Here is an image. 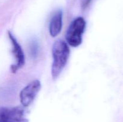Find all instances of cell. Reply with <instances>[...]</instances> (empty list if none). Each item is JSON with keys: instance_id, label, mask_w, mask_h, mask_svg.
I'll return each instance as SVG.
<instances>
[{"instance_id": "1", "label": "cell", "mask_w": 123, "mask_h": 122, "mask_svg": "<svg viewBox=\"0 0 123 122\" xmlns=\"http://www.w3.org/2000/svg\"><path fill=\"white\" fill-rule=\"evenodd\" d=\"M70 51L67 43L63 40L58 39L52 46L53 63L51 74L54 80L57 78L66 67L69 58Z\"/></svg>"}, {"instance_id": "2", "label": "cell", "mask_w": 123, "mask_h": 122, "mask_svg": "<svg viewBox=\"0 0 123 122\" xmlns=\"http://www.w3.org/2000/svg\"><path fill=\"white\" fill-rule=\"evenodd\" d=\"M85 26V20L81 17L76 18L71 23L66 35V41L70 45L76 47L81 44Z\"/></svg>"}, {"instance_id": "3", "label": "cell", "mask_w": 123, "mask_h": 122, "mask_svg": "<svg viewBox=\"0 0 123 122\" xmlns=\"http://www.w3.org/2000/svg\"><path fill=\"white\" fill-rule=\"evenodd\" d=\"M25 107L0 106V122H29Z\"/></svg>"}, {"instance_id": "4", "label": "cell", "mask_w": 123, "mask_h": 122, "mask_svg": "<svg viewBox=\"0 0 123 122\" xmlns=\"http://www.w3.org/2000/svg\"><path fill=\"white\" fill-rule=\"evenodd\" d=\"M40 89L41 83L38 80L32 81L25 86L20 93V100L22 106L27 107L31 105Z\"/></svg>"}, {"instance_id": "5", "label": "cell", "mask_w": 123, "mask_h": 122, "mask_svg": "<svg viewBox=\"0 0 123 122\" xmlns=\"http://www.w3.org/2000/svg\"><path fill=\"white\" fill-rule=\"evenodd\" d=\"M8 35L12 44V51L16 61V63L11 66L10 69L12 72L15 73L17 71L22 68L25 65V55L19 43L10 31L8 32Z\"/></svg>"}, {"instance_id": "6", "label": "cell", "mask_w": 123, "mask_h": 122, "mask_svg": "<svg viewBox=\"0 0 123 122\" xmlns=\"http://www.w3.org/2000/svg\"><path fill=\"white\" fill-rule=\"evenodd\" d=\"M62 26V13L61 10H58L53 15L50 24L49 32L52 37H55L60 34Z\"/></svg>"}, {"instance_id": "7", "label": "cell", "mask_w": 123, "mask_h": 122, "mask_svg": "<svg viewBox=\"0 0 123 122\" xmlns=\"http://www.w3.org/2000/svg\"><path fill=\"white\" fill-rule=\"evenodd\" d=\"M91 1L92 0H81V7L82 9H86L90 4Z\"/></svg>"}]
</instances>
